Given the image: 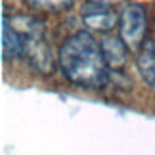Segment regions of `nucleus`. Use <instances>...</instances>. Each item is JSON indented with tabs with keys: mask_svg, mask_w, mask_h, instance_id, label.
Returning a JSON list of instances; mask_svg holds the SVG:
<instances>
[{
	"mask_svg": "<svg viewBox=\"0 0 155 155\" xmlns=\"http://www.w3.org/2000/svg\"><path fill=\"white\" fill-rule=\"evenodd\" d=\"M59 67L73 84L98 88L107 81V59L102 44L92 35L81 31L69 37L59 48Z\"/></svg>",
	"mask_w": 155,
	"mask_h": 155,
	"instance_id": "1",
	"label": "nucleus"
},
{
	"mask_svg": "<svg viewBox=\"0 0 155 155\" xmlns=\"http://www.w3.org/2000/svg\"><path fill=\"white\" fill-rule=\"evenodd\" d=\"M12 23L23 38V54L27 56L31 65L35 69L42 71V73H50L54 65V58H52L50 46L46 42L42 23L33 19V17H23V15L15 17Z\"/></svg>",
	"mask_w": 155,
	"mask_h": 155,
	"instance_id": "2",
	"label": "nucleus"
},
{
	"mask_svg": "<svg viewBox=\"0 0 155 155\" xmlns=\"http://www.w3.org/2000/svg\"><path fill=\"white\" fill-rule=\"evenodd\" d=\"M147 17L140 4H130L123 10L119 17V29H121V38L130 50H138L146 35Z\"/></svg>",
	"mask_w": 155,
	"mask_h": 155,
	"instance_id": "3",
	"label": "nucleus"
},
{
	"mask_svg": "<svg viewBox=\"0 0 155 155\" xmlns=\"http://www.w3.org/2000/svg\"><path fill=\"white\" fill-rule=\"evenodd\" d=\"M82 21H84L86 27L96 29V31H109L117 25L119 17L105 4L92 2V6H86L82 10Z\"/></svg>",
	"mask_w": 155,
	"mask_h": 155,
	"instance_id": "4",
	"label": "nucleus"
},
{
	"mask_svg": "<svg viewBox=\"0 0 155 155\" xmlns=\"http://www.w3.org/2000/svg\"><path fill=\"white\" fill-rule=\"evenodd\" d=\"M23 54V38L19 31L14 27V23L8 21L4 15L2 19V56L4 59H12Z\"/></svg>",
	"mask_w": 155,
	"mask_h": 155,
	"instance_id": "5",
	"label": "nucleus"
},
{
	"mask_svg": "<svg viewBox=\"0 0 155 155\" xmlns=\"http://www.w3.org/2000/svg\"><path fill=\"white\" fill-rule=\"evenodd\" d=\"M138 69L144 77V81L155 90V42L153 40H147L142 46L138 56Z\"/></svg>",
	"mask_w": 155,
	"mask_h": 155,
	"instance_id": "6",
	"label": "nucleus"
},
{
	"mask_svg": "<svg viewBox=\"0 0 155 155\" xmlns=\"http://www.w3.org/2000/svg\"><path fill=\"white\" fill-rule=\"evenodd\" d=\"M102 48L105 54V59L111 67H121L127 59V48L128 46L124 44L123 38H117V37H105L102 40Z\"/></svg>",
	"mask_w": 155,
	"mask_h": 155,
	"instance_id": "7",
	"label": "nucleus"
},
{
	"mask_svg": "<svg viewBox=\"0 0 155 155\" xmlns=\"http://www.w3.org/2000/svg\"><path fill=\"white\" fill-rule=\"evenodd\" d=\"M35 10H48V12H61L73 6V0H25Z\"/></svg>",
	"mask_w": 155,
	"mask_h": 155,
	"instance_id": "8",
	"label": "nucleus"
},
{
	"mask_svg": "<svg viewBox=\"0 0 155 155\" xmlns=\"http://www.w3.org/2000/svg\"><path fill=\"white\" fill-rule=\"evenodd\" d=\"M90 2H100V4H115V2H121V0H90Z\"/></svg>",
	"mask_w": 155,
	"mask_h": 155,
	"instance_id": "9",
	"label": "nucleus"
}]
</instances>
